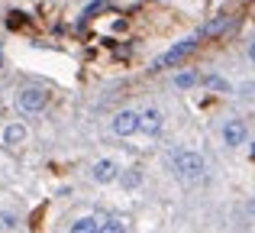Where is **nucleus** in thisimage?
I'll return each instance as SVG.
<instances>
[{
    "mask_svg": "<svg viewBox=\"0 0 255 233\" xmlns=\"http://www.w3.org/2000/svg\"><path fill=\"white\" fill-rule=\"evenodd\" d=\"M204 81H207V88H213V91H230V84H226L220 75H210V78H204Z\"/></svg>",
    "mask_w": 255,
    "mask_h": 233,
    "instance_id": "obj_16",
    "label": "nucleus"
},
{
    "mask_svg": "<svg viewBox=\"0 0 255 233\" xmlns=\"http://www.w3.org/2000/svg\"><path fill=\"white\" fill-rule=\"evenodd\" d=\"M252 211H255V204H252Z\"/></svg>",
    "mask_w": 255,
    "mask_h": 233,
    "instance_id": "obj_20",
    "label": "nucleus"
},
{
    "mask_svg": "<svg viewBox=\"0 0 255 233\" xmlns=\"http://www.w3.org/2000/svg\"><path fill=\"white\" fill-rule=\"evenodd\" d=\"M110 126L117 136H132V133H139V114L136 110H120Z\"/></svg>",
    "mask_w": 255,
    "mask_h": 233,
    "instance_id": "obj_5",
    "label": "nucleus"
},
{
    "mask_svg": "<svg viewBox=\"0 0 255 233\" xmlns=\"http://www.w3.org/2000/svg\"><path fill=\"white\" fill-rule=\"evenodd\" d=\"M0 227H3V230L16 227V217H13V214H3V217H0Z\"/></svg>",
    "mask_w": 255,
    "mask_h": 233,
    "instance_id": "obj_17",
    "label": "nucleus"
},
{
    "mask_svg": "<svg viewBox=\"0 0 255 233\" xmlns=\"http://www.w3.org/2000/svg\"><path fill=\"white\" fill-rule=\"evenodd\" d=\"M100 233H126V221L123 217H104V224H100Z\"/></svg>",
    "mask_w": 255,
    "mask_h": 233,
    "instance_id": "obj_10",
    "label": "nucleus"
},
{
    "mask_svg": "<svg viewBox=\"0 0 255 233\" xmlns=\"http://www.w3.org/2000/svg\"><path fill=\"white\" fill-rule=\"evenodd\" d=\"M246 136H249V133H246V123H243L239 117H233V120H226V123H223V143L230 146V149L243 146Z\"/></svg>",
    "mask_w": 255,
    "mask_h": 233,
    "instance_id": "obj_6",
    "label": "nucleus"
},
{
    "mask_svg": "<svg viewBox=\"0 0 255 233\" xmlns=\"http://www.w3.org/2000/svg\"><path fill=\"white\" fill-rule=\"evenodd\" d=\"M197 42H200V36H191V39H181L178 45H171L165 55H158L155 58V68H168V65H178V62H184L187 55H191L194 49H197Z\"/></svg>",
    "mask_w": 255,
    "mask_h": 233,
    "instance_id": "obj_2",
    "label": "nucleus"
},
{
    "mask_svg": "<svg viewBox=\"0 0 255 233\" xmlns=\"http://www.w3.org/2000/svg\"><path fill=\"white\" fill-rule=\"evenodd\" d=\"M249 58L255 62V42H249Z\"/></svg>",
    "mask_w": 255,
    "mask_h": 233,
    "instance_id": "obj_18",
    "label": "nucleus"
},
{
    "mask_svg": "<svg viewBox=\"0 0 255 233\" xmlns=\"http://www.w3.org/2000/svg\"><path fill=\"white\" fill-rule=\"evenodd\" d=\"M162 126H165V117H162V110H158V107L139 110V130H142L145 136H158Z\"/></svg>",
    "mask_w": 255,
    "mask_h": 233,
    "instance_id": "obj_4",
    "label": "nucleus"
},
{
    "mask_svg": "<svg viewBox=\"0 0 255 233\" xmlns=\"http://www.w3.org/2000/svg\"><path fill=\"white\" fill-rule=\"evenodd\" d=\"M117 162H113V159H97V162L91 165V178L94 182H100V185H107V182H113V178H117Z\"/></svg>",
    "mask_w": 255,
    "mask_h": 233,
    "instance_id": "obj_7",
    "label": "nucleus"
},
{
    "mask_svg": "<svg viewBox=\"0 0 255 233\" xmlns=\"http://www.w3.org/2000/svg\"><path fill=\"white\" fill-rule=\"evenodd\" d=\"M249 156H252V159H255V143H252V149H249Z\"/></svg>",
    "mask_w": 255,
    "mask_h": 233,
    "instance_id": "obj_19",
    "label": "nucleus"
},
{
    "mask_svg": "<svg viewBox=\"0 0 255 233\" xmlns=\"http://www.w3.org/2000/svg\"><path fill=\"white\" fill-rule=\"evenodd\" d=\"M200 78H197V71H181V75H174V84L178 88H194Z\"/></svg>",
    "mask_w": 255,
    "mask_h": 233,
    "instance_id": "obj_12",
    "label": "nucleus"
},
{
    "mask_svg": "<svg viewBox=\"0 0 255 233\" xmlns=\"http://www.w3.org/2000/svg\"><path fill=\"white\" fill-rule=\"evenodd\" d=\"M100 217H81V221H75L71 224V230L68 233H100Z\"/></svg>",
    "mask_w": 255,
    "mask_h": 233,
    "instance_id": "obj_9",
    "label": "nucleus"
},
{
    "mask_svg": "<svg viewBox=\"0 0 255 233\" xmlns=\"http://www.w3.org/2000/svg\"><path fill=\"white\" fill-rule=\"evenodd\" d=\"M45 104H49V94H45L42 88H23L16 94V107L23 110V114H42Z\"/></svg>",
    "mask_w": 255,
    "mask_h": 233,
    "instance_id": "obj_3",
    "label": "nucleus"
},
{
    "mask_svg": "<svg viewBox=\"0 0 255 233\" xmlns=\"http://www.w3.org/2000/svg\"><path fill=\"white\" fill-rule=\"evenodd\" d=\"M226 26H230V19H226V16H220V19H213V23H207L204 29L197 32V36H217V32H223Z\"/></svg>",
    "mask_w": 255,
    "mask_h": 233,
    "instance_id": "obj_11",
    "label": "nucleus"
},
{
    "mask_svg": "<svg viewBox=\"0 0 255 233\" xmlns=\"http://www.w3.org/2000/svg\"><path fill=\"white\" fill-rule=\"evenodd\" d=\"M6 26H10V29H26V26H29V19H26V13H16V10H13L10 16H6Z\"/></svg>",
    "mask_w": 255,
    "mask_h": 233,
    "instance_id": "obj_13",
    "label": "nucleus"
},
{
    "mask_svg": "<svg viewBox=\"0 0 255 233\" xmlns=\"http://www.w3.org/2000/svg\"><path fill=\"white\" fill-rule=\"evenodd\" d=\"M120 182H123L126 188H136V185L142 182V172H139V169H129V172H126L123 178H120Z\"/></svg>",
    "mask_w": 255,
    "mask_h": 233,
    "instance_id": "obj_14",
    "label": "nucleus"
},
{
    "mask_svg": "<svg viewBox=\"0 0 255 233\" xmlns=\"http://www.w3.org/2000/svg\"><path fill=\"white\" fill-rule=\"evenodd\" d=\"M23 139H26V126L23 123H10L3 130V146H10V149H16Z\"/></svg>",
    "mask_w": 255,
    "mask_h": 233,
    "instance_id": "obj_8",
    "label": "nucleus"
},
{
    "mask_svg": "<svg viewBox=\"0 0 255 233\" xmlns=\"http://www.w3.org/2000/svg\"><path fill=\"white\" fill-rule=\"evenodd\" d=\"M174 172H178V178H184V182H200L207 172V162L200 152L194 149H178L174 152Z\"/></svg>",
    "mask_w": 255,
    "mask_h": 233,
    "instance_id": "obj_1",
    "label": "nucleus"
},
{
    "mask_svg": "<svg viewBox=\"0 0 255 233\" xmlns=\"http://www.w3.org/2000/svg\"><path fill=\"white\" fill-rule=\"evenodd\" d=\"M107 6H110V0H94V3H91V6H87V10H84V16L91 19V16H97L100 10H107Z\"/></svg>",
    "mask_w": 255,
    "mask_h": 233,
    "instance_id": "obj_15",
    "label": "nucleus"
}]
</instances>
